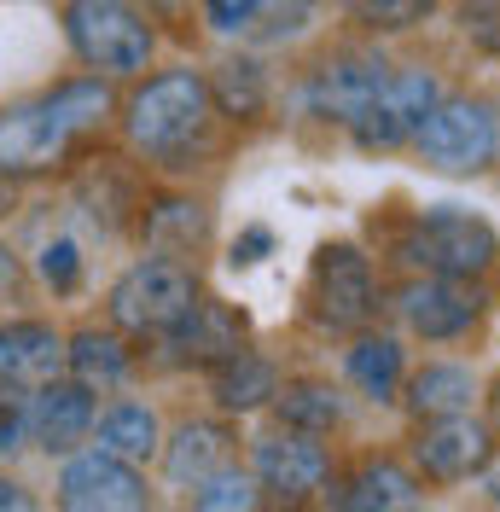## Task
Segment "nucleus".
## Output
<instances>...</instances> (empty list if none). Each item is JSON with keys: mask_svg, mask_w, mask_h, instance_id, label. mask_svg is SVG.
<instances>
[{"mask_svg": "<svg viewBox=\"0 0 500 512\" xmlns=\"http://www.w3.org/2000/svg\"><path fill=\"white\" fill-rule=\"evenodd\" d=\"M349 18L367 24V30H413L437 0H344Z\"/></svg>", "mask_w": 500, "mask_h": 512, "instance_id": "cd10ccee", "label": "nucleus"}, {"mask_svg": "<svg viewBox=\"0 0 500 512\" xmlns=\"http://www.w3.org/2000/svg\"><path fill=\"white\" fill-rule=\"evenodd\" d=\"M12 286H18V256L0 245V291H12Z\"/></svg>", "mask_w": 500, "mask_h": 512, "instance_id": "c9c22d12", "label": "nucleus"}, {"mask_svg": "<svg viewBox=\"0 0 500 512\" xmlns=\"http://www.w3.org/2000/svg\"><path fill=\"white\" fill-rule=\"evenodd\" d=\"M495 431H489V419L477 414H454V419H425L419 431H413V472L419 483H471L477 472H489V460H495Z\"/></svg>", "mask_w": 500, "mask_h": 512, "instance_id": "9b49d317", "label": "nucleus"}, {"mask_svg": "<svg viewBox=\"0 0 500 512\" xmlns=\"http://www.w3.org/2000/svg\"><path fill=\"white\" fill-rule=\"evenodd\" d=\"M187 512H262V489H256L250 472L227 466V472H216V478H204L198 489H192Z\"/></svg>", "mask_w": 500, "mask_h": 512, "instance_id": "bb28decb", "label": "nucleus"}, {"mask_svg": "<svg viewBox=\"0 0 500 512\" xmlns=\"http://www.w3.org/2000/svg\"><path fill=\"white\" fill-rule=\"evenodd\" d=\"M210 105H221L227 117H262L268 105V76L256 59H227L210 82Z\"/></svg>", "mask_w": 500, "mask_h": 512, "instance_id": "a878e982", "label": "nucleus"}, {"mask_svg": "<svg viewBox=\"0 0 500 512\" xmlns=\"http://www.w3.org/2000/svg\"><path fill=\"white\" fill-rule=\"evenodd\" d=\"M64 373V332L47 320H0V384L41 390Z\"/></svg>", "mask_w": 500, "mask_h": 512, "instance_id": "a211bd4d", "label": "nucleus"}, {"mask_svg": "<svg viewBox=\"0 0 500 512\" xmlns=\"http://www.w3.org/2000/svg\"><path fill=\"white\" fill-rule=\"evenodd\" d=\"M111 117V88L99 76H76L47 94L0 111V175H41L70 158L82 134Z\"/></svg>", "mask_w": 500, "mask_h": 512, "instance_id": "f257e3e1", "label": "nucleus"}, {"mask_svg": "<svg viewBox=\"0 0 500 512\" xmlns=\"http://www.w3.org/2000/svg\"><path fill=\"white\" fill-rule=\"evenodd\" d=\"M94 390L76 379H53L30 396V443L47 454H76L94 437Z\"/></svg>", "mask_w": 500, "mask_h": 512, "instance_id": "dca6fc26", "label": "nucleus"}, {"mask_svg": "<svg viewBox=\"0 0 500 512\" xmlns=\"http://www.w3.org/2000/svg\"><path fill=\"white\" fill-rule=\"evenodd\" d=\"M483 402H489V431L500 437V379L489 384V396H483Z\"/></svg>", "mask_w": 500, "mask_h": 512, "instance_id": "e433bc0d", "label": "nucleus"}, {"mask_svg": "<svg viewBox=\"0 0 500 512\" xmlns=\"http://www.w3.org/2000/svg\"><path fill=\"white\" fill-rule=\"evenodd\" d=\"M274 396H280V367L268 355L239 350L233 361L210 367V402H216L221 419L262 414V408H274Z\"/></svg>", "mask_w": 500, "mask_h": 512, "instance_id": "6ab92c4d", "label": "nucleus"}, {"mask_svg": "<svg viewBox=\"0 0 500 512\" xmlns=\"http://www.w3.org/2000/svg\"><path fill=\"white\" fill-rule=\"evenodd\" d=\"M326 501L332 512H425V483L396 454H361Z\"/></svg>", "mask_w": 500, "mask_h": 512, "instance_id": "4468645a", "label": "nucleus"}, {"mask_svg": "<svg viewBox=\"0 0 500 512\" xmlns=\"http://www.w3.org/2000/svg\"><path fill=\"white\" fill-rule=\"evenodd\" d=\"M413 425H425V419H454V414H471V402H477V373L460 367V361H425L419 373H407L402 379V396Z\"/></svg>", "mask_w": 500, "mask_h": 512, "instance_id": "aec40b11", "label": "nucleus"}, {"mask_svg": "<svg viewBox=\"0 0 500 512\" xmlns=\"http://www.w3.org/2000/svg\"><path fill=\"white\" fill-rule=\"evenodd\" d=\"M35 268H41V280L59 291V297H70V291L82 286V251H76V239H47Z\"/></svg>", "mask_w": 500, "mask_h": 512, "instance_id": "c85d7f7f", "label": "nucleus"}, {"mask_svg": "<svg viewBox=\"0 0 500 512\" xmlns=\"http://www.w3.org/2000/svg\"><path fill=\"white\" fill-rule=\"evenodd\" d=\"M123 128L146 158H181L210 128V82L198 70H163L140 82L123 111Z\"/></svg>", "mask_w": 500, "mask_h": 512, "instance_id": "f03ea898", "label": "nucleus"}, {"mask_svg": "<svg viewBox=\"0 0 500 512\" xmlns=\"http://www.w3.org/2000/svg\"><path fill=\"white\" fill-rule=\"evenodd\" d=\"M262 6H268V0H204V12H210L216 30H250Z\"/></svg>", "mask_w": 500, "mask_h": 512, "instance_id": "473e14b6", "label": "nucleus"}, {"mask_svg": "<svg viewBox=\"0 0 500 512\" xmlns=\"http://www.w3.org/2000/svg\"><path fill=\"white\" fill-rule=\"evenodd\" d=\"M250 478L262 489V507L274 512H309L332 489V448L303 431H274L250 448Z\"/></svg>", "mask_w": 500, "mask_h": 512, "instance_id": "423d86ee", "label": "nucleus"}, {"mask_svg": "<svg viewBox=\"0 0 500 512\" xmlns=\"http://www.w3.org/2000/svg\"><path fill=\"white\" fill-rule=\"evenodd\" d=\"M157 454H163V472L175 489H198L204 478L239 466V437L227 419H187V425H175V437H163Z\"/></svg>", "mask_w": 500, "mask_h": 512, "instance_id": "f3484780", "label": "nucleus"}, {"mask_svg": "<svg viewBox=\"0 0 500 512\" xmlns=\"http://www.w3.org/2000/svg\"><path fill=\"white\" fill-rule=\"evenodd\" d=\"M280 431H303V437H332L344 425V396L326 379H285L274 396Z\"/></svg>", "mask_w": 500, "mask_h": 512, "instance_id": "b1692460", "label": "nucleus"}, {"mask_svg": "<svg viewBox=\"0 0 500 512\" xmlns=\"http://www.w3.org/2000/svg\"><path fill=\"white\" fill-rule=\"evenodd\" d=\"M402 256L419 274H437V280H489L500 268V233L471 210L437 204L425 210L419 222L402 233Z\"/></svg>", "mask_w": 500, "mask_h": 512, "instance_id": "7ed1b4c3", "label": "nucleus"}, {"mask_svg": "<svg viewBox=\"0 0 500 512\" xmlns=\"http://www.w3.org/2000/svg\"><path fill=\"white\" fill-rule=\"evenodd\" d=\"M157 12H181V0H152Z\"/></svg>", "mask_w": 500, "mask_h": 512, "instance_id": "4c0bfd02", "label": "nucleus"}, {"mask_svg": "<svg viewBox=\"0 0 500 512\" xmlns=\"http://www.w3.org/2000/svg\"><path fill=\"white\" fill-rule=\"evenodd\" d=\"M64 30H70V47L82 53V64H94L105 76L146 70V59H152V24L128 0H70Z\"/></svg>", "mask_w": 500, "mask_h": 512, "instance_id": "6e6552de", "label": "nucleus"}, {"mask_svg": "<svg viewBox=\"0 0 500 512\" xmlns=\"http://www.w3.org/2000/svg\"><path fill=\"white\" fill-rule=\"evenodd\" d=\"M489 297L477 280H437V274H413L402 291H396V315L413 338L425 344H454L466 338L471 326L483 320Z\"/></svg>", "mask_w": 500, "mask_h": 512, "instance_id": "f8f14e48", "label": "nucleus"}, {"mask_svg": "<svg viewBox=\"0 0 500 512\" xmlns=\"http://www.w3.org/2000/svg\"><path fill=\"white\" fill-rule=\"evenodd\" d=\"M437 99H442L437 70H425V64L390 70L384 88L373 94V105L349 123V134H355V146H367V152H396L402 140H413V134L425 128V117L437 111Z\"/></svg>", "mask_w": 500, "mask_h": 512, "instance_id": "1a4fd4ad", "label": "nucleus"}, {"mask_svg": "<svg viewBox=\"0 0 500 512\" xmlns=\"http://www.w3.org/2000/svg\"><path fill=\"white\" fill-rule=\"evenodd\" d=\"M344 379L367 396V402H396L407 379V350L390 332H355V344L344 350Z\"/></svg>", "mask_w": 500, "mask_h": 512, "instance_id": "412c9836", "label": "nucleus"}, {"mask_svg": "<svg viewBox=\"0 0 500 512\" xmlns=\"http://www.w3.org/2000/svg\"><path fill=\"white\" fill-rule=\"evenodd\" d=\"M384 76H390V64L373 59V53H338V59H326L309 76V111L349 128L373 105V94L384 88Z\"/></svg>", "mask_w": 500, "mask_h": 512, "instance_id": "2eb2a0df", "label": "nucleus"}, {"mask_svg": "<svg viewBox=\"0 0 500 512\" xmlns=\"http://www.w3.org/2000/svg\"><path fill=\"white\" fill-rule=\"evenodd\" d=\"M198 303V274L192 262L175 256H140L134 268H123V280L105 297V315L128 338H163L175 320Z\"/></svg>", "mask_w": 500, "mask_h": 512, "instance_id": "20e7f679", "label": "nucleus"}, {"mask_svg": "<svg viewBox=\"0 0 500 512\" xmlns=\"http://www.w3.org/2000/svg\"><path fill=\"white\" fill-rule=\"evenodd\" d=\"M163 350H169L175 367H204L210 373L221 361H233L239 350H250V320H245V309L198 291V303L163 332Z\"/></svg>", "mask_w": 500, "mask_h": 512, "instance_id": "ddd939ff", "label": "nucleus"}, {"mask_svg": "<svg viewBox=\"0 0 500 512\" xmlns=\"http://www.w3.org/2000/svg\"><path fill=\"white\" fill-rule=\"evenodd\" d=\"M94 448H105V454H117V460H128V466H146V460H157V448H163V419H157V408H146V402H111V408H99L94 414Z\"/></svg>", "mask_w": 500, "mask_h": 512, "instance_id": "4be33fe9", "label": "nucleus"}, {"mask_svg": "<svg viewBox=\"0 0 500 512\" xmlns=\"http://www.w3.org/2000/svg\"><path fill=\"white\" fill-rule=\"evenodd\" d=\"M489 501H495V507H500V472H495V478H489Z\"/></svg>", "mask_w": 500, "mask_h": 512, "instance_id": "58836bf2", "label": "nucleus"}, {"mask_svg": "<svg viewBox=\"0 0 500 512\" xmlns=\"http://www.w3.org/2000/svg\"><path fill=\"white\" fill-rule=\"evenodd\" d=\"M146 239H152L157 256H192L204 239H210V216H204V204H192V198H157L152 210H146Z\"/></svg>", "mask_w": 500, "mask_h": 512, "instance_id": "393cba45", "label": "nucleus"}, {"mask_svg": "<svg viewBox=\"0 0 500 512\" xmlns=\"http://www.w3.org/2000/svg\"><path fill=\"white\" fill-rule=\"evenodd\" d=\"M413 146L437 175H483L500 158V111L471 94L437 99V111L413 134Z\"/></svg>", "mask_w": 500, "mask_h": 512, "instance_id": "39448f33", "label": "nucleus"}, {"mask_svg": "<svg viewBox=\"0 0 500 512\" xmlns=\"http://www.w3.org/2000/svg\"><path fill=\"white\" fill-rule=\"evenodd\" d=\"M0 512H41V501L18 478H0Z\"/></svg>", "mask_w": 500, "mask_h": 512, "instance_id": "f704fd0d", "label": "nucleus"}, {"mask_svg": "<svg viewBox=\"0 0 500 512\" xmlns=\"http://www.w3.org/2000/svg\"><path fill=\"white\" fill-rule=\"evenodd\" d=\"M59 512H152V483L105 448H76L59 472Z\"/></svg>", "mask_w": 500, "mask_h": 512, "instance_id": "9d476101", "label": "nucleus"}, {"mask_svg": "<svg viewBox=\"0 0 500 512\" xmlns=\"http://www.w3.org/2000/svg\"><path fill=\"white\" fill-rule=\"evenodd\" d=\"M30 443V396L18 384H0V466Z\"/></svg>", "mask_w": 500, "mask_h": 512, "instance_id": "c756f323", "label": "nucleus"}, {"mask_svg": "<svg viewBox=\"0 0 500 512\" xmlns=\"http://www.w3.org/2000/svg\"><path fill=\"white\" fill-rule=\"evenodd\" d=\"M309 6L314 0H268L262 12H256V24L250 30L262 35V41H280V35H297L309 24Z\"/></svg>", "mask_w": 500, "mask_h": 512, "instance_id": "7c9ffc66", "label": "nucleus"}, {"mask_svg": "<svg viewBox=\"0 0 500 512\" xmlns=\"http://www.w3.org/2000/svg\"><path fill=\"white\" fill-rule=\"evenodd\" d=\"M268 251H274V233H268V227H245V233L233 239V256H227V262H233V268H256Z\"/></svg>", "mask_w": 500, "mask_h": 512, "instance_id": "72a5a7b5", "label": "nucleus"}, {"mask_svg": "<svg viewBox=\"0 0 500 512\" xmlns=\"http://www.w3.org/2000/svg\"><path fill=\"white\" fill-rule=\"evenodd\" d=\"M303 303H309V320L320 332H367L378 315L373 262L355 251V245H320L309 262Z\"/></svg>", "mask_w": 500, "mask_h": 512, "instance_id": "0eeeda50", "label": "nucleus"}, {"mask_svg": "<svg viewBox=\"0 0 500 512\" xmlns=\"http://www.w3.org/2000/svg\"><path fill=\"white\" fill-rule=\"evenodd\" d=\"M128 367H134V355H128V338L117 326H82L76 338H64V373L88 390L123 384Z\"/></svg>", "mask_w": 500, "mask_h": 512, "instance_id": "5701e85b", "label": "nucleus"}, {"mask_svg": "<svg viewBox=\"0 0 500 512\" xmlns=\"http://www.w3.org/2000/svg\"><path fill=\"white\" fill-rule=\"evenodd\" d=\"M460 30L500 59V0H460Z\"/></svg>", "mask_w": 500, "mask_h": 512, "instance_id": "2f4dec72", "label": "nucleus"}]
</instances>
